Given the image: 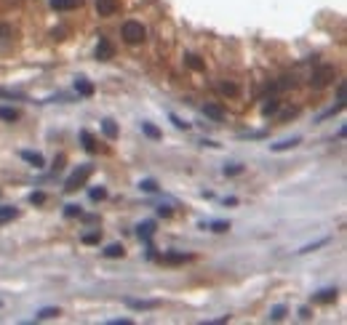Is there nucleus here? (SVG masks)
I'll use <instances>...</instances> for the list:
<instances>
[{
  "label": "nucleus",
  "instance_id": "1",
  "mask_svg": "<svg viewBox=\"0 0 347 325\" xmlns=\"http://www.w3.org/2000/svg\"><path fill=\"white\" fill-rule=\"evenodd\" d=\"M334 77H337V70H334L331 64H323V67H318V70L312 72L310 85H312L315 91H321V88H326V85H331Z\"/></svg>",
  "mask_w": 347,
  "mask_h": 325
},
{
  "label": "nucleus",
  "instance_id": "2",
  "mask_svg": "<svg viewBox=\"0 0 347 325\" xmlns=\"http://www.w3.org/2000/svg\"><path fill=\"white\" fill-rule=\"evenodd\" d=\"M144 38H147V30L142 27V21H126L123 24V40H126L128 45H139V43H144Z\"/></svg>",
  "mask_w": 347,
  "mask_h": 325
},
{
  "label": "nucleus",
  "instance_id": "3",
  "mask_svg": "<svg viewBox=\"0 0 347 325\" xmlns=\"http://www.w3.org/2000/svg\"><path fill=\"white\" fill-rule=\"evenodd\" d=\"M91 173H94V165H91V163L81 165V168H78L75 173H72L70 179L64 181V190H67V192H72V190H78V187H83V184L88 181V176H91Z\"/></svg>",
  "mask_w": 347,
  "mask_h": 325
},
{
  "label": "nucleus",
  "instance_id": "4",
  "mask_svg": "<svg viewBox=\"0 0 347 325\" xmlns=\"http://www.w3.org/2000/svg\"><path fill=\"white\" fill-rule=\"evenodd\" d=\"M112 56H115L112 43L107 40V38H99V45H96V59H99V61H110Z\"/></svg>",
  "mask_w": 347,
  "mask_h": 325
},
{
  "label": "nucleus",
  "instance_id": "5",
  "mask_svg": "<svg viewBox=\"0 0 347 325\" xmlns=\"http://www.w3.org/2000/svg\"><path fill=\"white\" fill-rule=\"evenodd\" d=\"M99 16H115L118 14V0H96Z\"/></svg>",
  "mask_w": 347,
  "mask_h": 325
},
{
  "label": "nucleus",
  "instance_id": "6",
  "mask_svg": "<svg viewBox=\"0 0 347 325\" xmlns=\"http://www.w3.org/2000/svg\"><path fill=\"white\" fill-rule=\"evenodd\" d=\"M21 160H27L30 165H35V168H43V165H45V160H43L41 152H32V150H24V152H21Z\"/></svg>",
  "mask_w": 347,
  "mask_h": 325
},
{
  "label": "nucleus",
  "instance_id": "7",
  "mask_svg": "<svg viewBox=\"0 0 347 325\" xmlns=\"http://www.w3.org/2000/svg\"><path fill=\"white\" fill-rule=\"evenodd\" d=\"M184 64L190 67V70H195V72H203V70H206V61H203L198 54H187V56H184Z\"/></svg>",
  "mask_w": 347,
  "mask_h": 325
},
{
  "label": "nucleus",
  "instance_id": "8",
  "mask_svg": "<svg viewBox=\"0 0 347 325\" xmlns=\"http://www.w3.org/2000/svg\"><path fill=\"white\" fill-rule=\"evenodd\" d=\"M190 259H192L190 253H163L161 256V261H166V264H184Z\"/></svg>",
  "mask_w": 347,
  "mask_h": 325
},
{
  "label": "nucleus",
  "instance_id": "9",
  "mask_svg": "<svg viewBox=\"0 0 347 325\" xmlns=\"http://www.w3.org/2000/svg\"><path fill=\"white\" fill-rule=\"evenodd\" d=\"M203 115L211 117V120H225V110L217 107V104H206V107H203Z\"/></svg>",
  "mask_w": 347,
  "mask_h": 325
},
{
  "label": "nucleus",
  "instance_id": "10",
  "mask_svg": "<svg viewBox=\"0 0 347 325\" xmlns=\"http://www.w3.org/2000/svg\"><path fill=\"white\" fill-rule=\"evenodd\" d=\"M102 253L107 256V259H123L126 256V250H123V245H118V243H112V245H107Z\"/></svg>",
  "mask_w": 347,
  "mask_h": 325
},
{
  "label": "nucleus",
  "instance_id": "11",
  "mask_svg": "<svg viewBox=\"0 0 347 325\" xmlns=\"http://www.w3.org/2000/svg\"><path fill=\"white\" fill-rule=\"evenodd\" d=\"M78 3H81V0H51V8L54 11H72V8H78Z\"/></svg>",
  "mask_w": 347,
  "mask_h": 325
},
{
  "label": "nucleus",
  "instance_id": "12",
  "mask_svg": "<svg viewBox=\"0 0 347 325\" xmlns=\"http://www.w3.org/2000/svg\"><path fill=\"white\" fill-rule=\"evenodd\" d=\"M81 139H83V147H86V152H91L94 155L99 147H96V139H94V134L91 131H81Z\"/></svg>",
  "mask_w": 347,
  "mask_h": 325
},
{
  "label": "nucleus",
  "instance_id": "13",
  "mask_svg": "<svg viewBox=\"0 0 347 325\" xmlns=\"http://www.w3.org/2000/svg\"><path fill=\"white\" fill-rule=\"evenodd\" d=\"M126 304L131 309H155L158 301H142V299H126Z\"/></svg>",
  "mask_w": 347,
  "mask_h": 325
},
{
  "label": "nucleus",
  "instance_id": "14",
  "mask_svg": "<svg viewBox=\"0 0 347 325\" xmlns=\"http://www.w3.org/2000/svg\"><path fill=\"white\" fill-rule=\"evenodd\" d=\"M75 91L81 96H94V85H91L86 77H78V80H75Z\"/></svg>",
  "mask_w": 347,
  "mask_h": 325
},
{
  "label": "nucleus",
  "instance_id": "15",
  "mask_svg": "<svg viewBox=\"0 0 347 325\" xmlns=\"http://www.w3.org/2000/svg\"><path fill=\"white\" fill-rule=\"evenodd\" d=\"M152 232H155V224H152V221H144V224H139V227H136V235H139L142 240H150V237H152Z\"/></svg>",
  "mask_w": 347,
  "mask_h": 325
},
{
  "label": "nucleus",
  "instance_id": "16",
  "mask_svg": "<svg viewBox=\"0 0 347 325\" xmlns=\"http://www.w3.org/2000/svg\"><path fill=\"white\" fill-rule=\"evenodd\" d=\"M315 301H321V304H331V301H337V288H326V290H321V293L315 296Z\"/></svg>",
  "mask_w": 347,
  "mask_h": 325
},
{
  "label": "nucleus",
  "instance_id": "17",
  "mask_svg": "<svg viewBox=\"0 0 347 325\" xmlns=\"http://www.w3.org/2000/svg\"><path fill=\"white\" fill-rule=\"evenodd\" d=\"M299 141H302V139H299V136H294V139H286V141H281V144H272L270 150L272 152H286V150H291V147H297Z\"/></svg>",
  "mask_w": 347,
  "mask_h": 325
},
{
  "label": "nucleus",
  "instance_id": "18",
  "mask_svg": "<svg viewBox=\"0 0 347 325\" xmlns=\"http://www.w3.org/2000/svg\"><path fill=\"white\" fill-rule=\"evenodd\" d=\"M0 120L14 123V120H19V112H16L14 107H0Z\"/></svg>",
  "mask_w": 347,
  "mask_h": 325
},
{
  "label": "nucleus",
  "instance_id": "19",
  "mask_svg": "<svg viewBox=\"0 0 347 325\" xmlns=\"http://www.w3.org/2000/svg\"><path fill=\"white\" fill-rule=\"evenodd\" d=\"M102 131H104L107 139H118V125L112 120H102Z\"/></svg>",
  "mask_w": 347,
  "mask_h": 325
},
{
  "label": "nucleus",
  "instance_id": "20",
  "mask_svg": "<svg viewBox=\"0 0 347 325\" xmlns=\"http://www.w3.org/2000/svg\"><path fill=\"white\" fill-rule=\"evenodd\" d=\"M142 134H144V136H150V139H161V128H155V125H152V123H142Z\"/></svg>",
  "mask_w": 347,
  "mask_h": 325
},
{
  "label": "nucleus",
  "instance_id": "21",
  "mask_svg": "<svg viewBox=\"0 0 347 325\" xmlns=\"http://www.w3.org/2000/svg\"><path fill=\"white\" fill-rule=\"evenodd\" d=\"M217 91L222 96H238V85H232V83H219Z\"/></svg>",
  "mask_w": 347,
  "mask_h": 325
},
{
  "label": "nucleus",
  "instance_id": "22",
  "mask_svg": "<svg viewBox=\"0 0 347 325\" xmlns=\"http://www.w3.org/2000/svg\"><path fill=\"white\" fill-rule=\"evenodd\" d=\"M278 107H281V101H278V99H270L265 107H262V115H272V112H278Z\"/></svg>",
  "mask_w": 347,
  "mask_h": 325
},
{
  "label": "nucleus",
  "instance_id": "23",
  "mask_svg": "<svg viewBox=\"0 0 347 325\" xmlns=\"http://www.w3.org/2000/svg\"><path fill=\"white\" fill-rule=\"evenodd\" d=\"M88 197H91V200H104V197H107V190H104V187H94V190L88 192Z\"/></svg>",
  "mask_w": 347,
  "mask_h": 325
},
{
  "label": "nucleus",
  "instance_id": "24",
  "mask_svg": "<svg viewBox=\"0 0 347 325\" xmlns=\"http://www.w3.org/2000/svg\"><path fill=\"white\" fill-rule=\"evenodd\" d=\"M81 240L86 243V245H96V243L102 240V232H88V235H83V237H81Z\"/></svg>",
  "mask_w": 347,
  "mask_h": 325
},
{
  "label": "nucleus",
  "instance_id": "25",
  "mask_svg": "<svg viewBox=\"0 0 347 325\" xmlns=\"http://www.w3.org/2000/svg\"><path fill=\"white\" fill-rule=\"evenodd\" d=\"M59 315V309H54V306H48V309H41L38 312V320H51V317Z\"/></svg>",
  "mask_w": 347,
  "mask_h": 325
},
{
  "label": "nucleus",
  "instance_id": "26",
  "mask_svg": "<svg viewBox=\"0 0 347 325\" xmlns=\"http://www.w3.org/2000/svg\"><path fill=\"white\" fill-rule=\"evenodd\" d=\"M283 317H286V306H272L270 320H283Z\"/></svg>",
  "mask_w": 347,
  "mask_h": 325
},
{
  "label": "nucleus",
  "instance_id": "27",
  "mask_svg": "<svg viewBox=\"0 0 347 325\" xmlns=\"http://www.w3.org/2000/svg\"><path fill=\"white\" fill-rule=\"evenodd\" d=\"M139 190H144V192H158V184L152 179H144V181H139Z\"/></svg>",
  "mask_w": 347,
  "mask_h": 325
},
{
  "label": "nucleus",
  "instance_id": "28",
  "mask_svg": "<svg viewBox=\"0 0 347 325\" xmlns=\"http://www.w3.org/2000/svg\"><path fill=\"white\" fill-rule=\"evenodd\" d=\"M321 245H328V237H323V240H318V243H312V245H305L299 253H310V250H315V248H321Z\"/></svg>",
  "mask_w": 347,
  "mask_h": 325
},
{
  "label": "nucleus",
  "instance_id": "29",
  "mask_svg": "<svg viewBox=\"0 0 347 325\" xmlns=\"http://www.w3.org/2000/svg\"><path fill=\"white\" fill-rule=\"evenodd\" d=\"M81 213H83L81 205H67V208H64V216H67V219H72V216H81Z\"/></svg>",
  "mask_w": 347,
  "mask_h": 325
},
{
  "label": "nucleus",
  "instance_id": "30",
  "mask_svg": "<svg viewBox=\"0 0 347 325\" xmlns=\"http://www.w3.org/2000/svg\"><path fill=\"white\" fill-rule=\"evenodd\" d=\"M30 203H32V205H43V203H45V192H32V195H30Z\"/></svg>",
  "mask_w": 347,
  "mask_h": 325
},
{
  "label": "nucleus",
  "instance_id": "31",
  "mask_svg": "<svg viewBox=\"0 0 347 325\" xmlns=\"http://www.w3.org/2000/svg\"><path fill=\"white\" fill-rule=\"evenodd\" d=\"M243 173V165H225V176H238Z\"/></svg>",
  "mask_w": 347,
  "mask_h": 325
},
{
  "label": "nucleus",
  "instance_id": "32",
  "mask_svg": "<svg viewBox=\"0 0 347 325\" xmlns=\"http://www.w3.org/2000/svg\"><path fill=\"white\" fill-rule=\"evenodd\" d=\"M14 216H16L14 208H0V221H8V219H14Z\"/></svg>",
  "mask_w": 347,
  "mask_h": 325
},
{
  "label": "nucleus",
  "instance_id": "33",
  "mask_svg": "<svg viewBox=\"0 0 347 325\" xmlns=\"http://www.w3.org/2000/svg\"><path fill=\"white\" fill-rule=\"evenodd\" d=\"M211 229L214 232H227V229H230V221H214Z\"/></svg>",
  "mask_w": 347,
  "mask_h": 325
},
{
  "label": "nucleus",
  "instance_id": "34",
  "mask_svg": "<svg viewBox=\"0 0 347 325\" xmlns=\"http://www.w3.org/2000/svg\"><path fill=\"white\" fill-rule=\"evenodd\" d=\"M174 210L168 208V205H158V216H163V219H168V216H171Z\"/></svg>",
  "mask_w": 347,
  "mask_h": 325
},
{
  "label": "nucleus",
  "instance_id": "35",
  "mask_svg": "<svg viewBox=\"0 0 347 325\" xmlns=\"http://www.w3.org/2000/svg\"><path fill=\"white\" fill-rule=\"evenodd\" d=\"M171 120H174V125H176V128H190V123H184V120H182V117H176V115H171Z\"/></svg>",
  "mask_w": 347,
  "mask_h": 325
},
{
  "label": "nucleus",
  "instance_id": "36",
  "mask_svg": "<svg viewBox=\"0 0 347 325\" xmlns=\"http://www.w3.org/2000/svg\"><path fill=\"white\" fill-rule=\"evenodd\" d=\"M299 317H302V320H310V309H307V306H302V309H299Z\"/></svg>",
  "mask_w": 347,
  "mask_h": 325
},
{
  "label": "nucleus",
  "instance_id": "37",
  "mask_svg": "<svg viewBox=\"0 0 347 325\" xmlns=\"http://www.w3.org/2000/svg\"><path fill=\"white\" fill-rule=\"evenodd\" d=\"M112 325H131V320H126V317H123V320H112Z\"/></svg>",
  "mask_w": 347,
  "mask_h": 325
}]
</instances>
